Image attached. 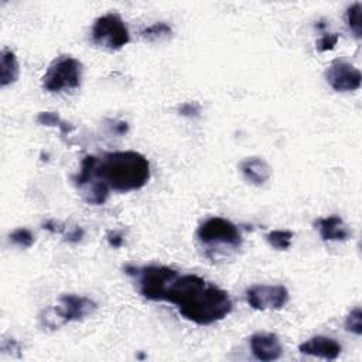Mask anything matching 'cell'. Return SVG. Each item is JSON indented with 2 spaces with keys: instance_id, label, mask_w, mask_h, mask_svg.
Here are the masks:
<instances>
[{
  "instance_id": "44dd1931",
  "label": "cell",
  "mask_w": 362,
  "mask_h": 362,
  "mask_svg": "<svg viewBox=\"0 0 362 362\" xmlns=\"http://www.w3.org/2000/svg\"><path fill=\"white\" fill-rule=\"evenodd\" d=\"M83 235H85V230L78 226V225H74V226H64V230H62V236L66 242L69 243H78L83 239Z\"/></svg>"
},
{
  "instance_id": "d6986e66",
  "label": "cell",
  "mask_w": 362,
  "mask_h": 362,
  "mask_svg": "<svg viewBox=\"0 0 362 362\" xmlns=\"http://www.w3.org/2000/svg\"><path fill=\"white\" fill-rule=\"evenodd\" d=\"M345 331L352 332L355 335H362V311L361 307H355L349 311V314L345 317L344 322Z\"/></svg>"
},
{
  "instance_id": "9a60e30c",
  "label": "cell",
  "mask_w": 362,
  "mask_h": 362,
  "mask_svg": "<svg viewBox=\"0 0 362 362\" xmlns=\"http://www.w3.org/2000/svg\"><path fill=\"white\" fill-rule=\"evenodd\" d=\"M362 3L356 1L351 4L345 11V23L351 34L355 37V40H361L362 37Z\"/></svg>"
},
{
  "instance_id": "30bf717a",
  "label": "cell",
  "mask_w": 362,
  "mask_h": 362,
  "mask_svg": "<svg viewBox=\"0 0 362 362\" xmlns=\"http://www.w3.org/2000/svg\"><path fill=\"white\" fill-rule=\"evenodd\" d=\"M298 351L304 355L322 358L325 361H334L339 356L342 346L334 338L325 335H315L298 345Z\"/></svg>"
},
{
  "instance_id": "2e32d148",
  "label": "cell",
  "mask_w": 362,
  "mask_h": 362,
  "mask_svg": "<svg viewBox=\"0 0 362 362\" xmlns=\"http://www.w3.org/2000/svg\"><path fill=\"white\" fill-rule=\"evenodd\" d=\"M294 233L288 229H273L264 235L266 242L276 250H287L291 246Z\"/></svg>"
},
{
  "instance_id": "e0dca14e",
  "label": "cell",
  "mask_w": 362,
  "mask_h": 362,
  "mask_svg": "<svg viewBox=\"0 0 362 362\" xmlns=\"http://www.w3.org/2000/svg\"><path fill=\"white\" fill-rule=\"evenodd\" d=\"M35 120L38 124H42V126L58 127L61 134H68L72 130V126L65 120H62L57 112H40Z\"/></svg>"
},
{
  "instance_id": "ba28073f",
  "label": "cell",
  "mask_w": 362,
  "mask_h": 362,
  "mask_svg": "<svg viewBox=\"0 0 362 362\" xmlns=\"http://www.w3.org/2000/svg\"><path fill=\"white\" fill-rule=\"evenodd\" d=\"M325 79L335 92H352L361 88L359 69L346 59H334L325 71Z\"/></svg>"
},
{
  "instance_id": "7c38bea8",
  "label": "cell",
  "mask_w": 362,
  "mask_h": 362,
  "mask_svg": "<svg viewBox=\"0 0 362 362\" xmlns=\"http://www.w3.org/2000/svg\"><path fill=\"white\" fill-rule=\"evenodd\" d=\"M239 170L243 178L255 187H263L272 177V167L263 157L257 156L240 160Z\"/></svg>"
},
{
  "instance_id": "ac0fdd59",
  "label": "cell",
  "mask_w": 362,
  "mask_h": 362,
  "mask_svg": "<svg viewBox=\"0 0 362 362\" xmlns=\"http://www.w3.org/2000/svg\"><path fill=\"white\" fill-rule=\"evenodd\" d=\"M8 242L20 249H28L34 245L35 236L28 228H17L8 235Z\"/></svg>"
},
{
  "instance_id": "603a6c76",
  "label": "cell",
  "mask_w": 362,
  "mask_h": 362,
  "mask_svg": "<svg viewBox=\"0 0 362 362\" xmlns=\"http://www.w3.org/2000/svg\"><path fill=\"white\" fill-rule=\"evenodd\" d=\"M106 240H107L109 246L113 247V249H119V247L124 243L123 233L119 232V230H110V232L106 235Z\"/></svg>"
},
{
  "instance_id": "277c9868",
  "label": "cell",
  "mask_w": 362,
  "mask_h": 362,
  "mask_svg": "<svg viewBox=\"0 0 362 362\" xmlns=\"http://www.w3.org/2000/svg\"><path fill=\"white\" fill-rule=\"evenodd\" d=\"M96 310L98 304L86 296L62 294L52 305L42 310V313L38 315V320L41 327L58 329L68 322L86 320L88 317L93 315Z\"/></svg>"
},
{
  "instance_id": "ffe728a7",
  "label": "cell",
  "mask_w": 362,
  "mask_h": 362,
  "mask_svg": "<svg viewBox=\"0 0 362 362\" xmlns=\"http://www.w3.org/2000/svg\"><path fill=\"white\" fill-rule=\"evenodd\" d=\"M338 40H339V35L337 33H324L321 35V38L317 41L315 47L320 52H325V51L332 49L337 45Z\"/></svg>"
},
{
  "instance_id": "8fae6325",
  "label": "cell",
  "mask_w": 362,
  "mask_h": 362,
  "mask_svg": "<svg viewBox=\"0 0 362 362\" xmlns=\"http://www.w3.org/2000/svg\"><path fill=\"white\" fill-rule=\"evenodd\" d=\"M315 229L325 242H344L351 238L352 232L344 219L338 215H328L315 219Z\"/></svg>"
},
{
  "instance_id": "3957f363",
  "label": "cell",
  "mask_w": 362,
  "mask_h": 362,
  "mask_svg": "<svg viewBox=\"0 0 362 362\" xmlns=\"http://www.w3.org/2000/svg\"><path fill=\"white\" fill-rule=\"evenodd\" d=\"M197 240L208 260L219 262L232 257L243 243L238 225L222 216L205 219L195 232Z\"/></svg>"
},
{
  "instance_id": "9c48e42d",
  "label": "cell",
  "mask_w": 362,
  "mask_h": 362,
  "mask_svg": "<svg viewBox=\"0 0 362 362\" xmlns=\"http://www.w3.org/2000/svg\"><path fill=\"white\" fill-rule=\"evenodd\" d=\"M252 355L262 362L277 361L283 355L280 338L273 332H256L249 338Z\"/></svg>"
},
{
  "instance_id": "4fadbf2b",
  "label": "cell",
  "mask_w": 362,
  "mask_h": 362,
  "mask_svg": "<svg viewBox=\"0 0 362 362\" xmlns=\"http://www.w3.org/2000/svg\"><path fill=\"white\" fill-rule=\"evenodd\" d=\"M20 76L18 59L13 49L3 48L0 52V86L7 88L17 82Z\"/></svg>"
},
{
  "instance_id": "7a4b0ae2",
  "label": "cell",
  "mask_w": 362,
  "mask_h": 362,
  "mask_svg": "<svg viewBox=\"0 0 362 362\" xmlns=\"http://www.w3.org/2000/svg\"><path fill=\"white\" fill-rule=\"evenodd\" d=\"M150 161L134 150L109 151L103 156H86L79 171L72 175L76 188H81L92 178L100 180L115 192H132L141 189L150 180Z\"/></svg>"
},
{
  "instance_id": "5b68a950",
  "label": "cell",
  "mask_w": 362,
  "mask_h": 362,
  "mask_svg": "<svg viewBox=\"0 0 362 362\" xmlns=\"http://www.w3.org/2000/svg\"><path fill=\"white\" fill-rule=\"evenodd\" d=\"M83 66L72 55H58L48 65L42 76V88L49 93H62L75 90L82 83Z\"/></svg>"
},
{
  "instance_id": "8992f818",
  "label": "cell",
  "mask_w": 362,
  "mask_h": 362,
  "mask_svg": "<svg viewBox=\"0 0 362 362\" xmlns=\"http://www.w3.org/2000/svg\"><path fill=\"white\" fill-rule=\"evenodd\" d=\"M90 38L93 45L106 51L122 49L130 41V33L116 11H109L99 16L90 28Z\"/></svg>"
},
{
  "instance_id": "5bb4252c",
  "label": "cell",
  "mask_w": 362,
  "mask_h": 362,
  "mask_svg": "<svg viewBox=\"0 0 362 362\" xmlns=\"http://www.w3.org/2000/svg\"><path fill=\"white\" fill-rule=\"evenodd\" d=\"M171 35H173V28L164 21L154 23L140 31V37L147 42H163L170 40Z\"/></svg>"
},
{
  "instance_id": "7402d4cb",
  "label": "cell",
  "mask_w": 362,
  "mask_h": 362,
  "mask_svg": "<svg viewBox=\"0 0 362 362\" xmlns=\"http://www.w3.org/2000/svg\"><path fill=\"white\" fill-rule=\"evenodd\" d=\"M180 115L187 117H197L199 115V105L197 102H185L180 106Z\"/></svg>"
},
{
  "instance_id": "6da1fadb",
  "label": "cell",
  "mask_w": 362,
  "mask_h": 362,
  "mask_svg": "<svg viewBox=\"0 0 362 362\" xmlns=\"http://www.w3.org/2000/svg\"><path fill=\"white\" fill-rule=\"evenodd\" d=\"M163 301L174 304L182 318L202 327L222 321L233 308L228 291L194 273H177Z\"/></svg>"
},
{
  "instance_id": "52a82bcc",
  "label": "cell",
  "mask_w": 362,
  "mask_h": 362,
  "mask_svg": "<svg viewBox=\"0 0 362 362\" xmlns=\"http://www.w3.org/2000/svg\"><path fill=\"white\" fill-rule=\"evenodd\" d=\"M290 300V293L283 284H256L246 290L247 304L257 311L280 310Z\"/></svg>"
}]
</instances>
